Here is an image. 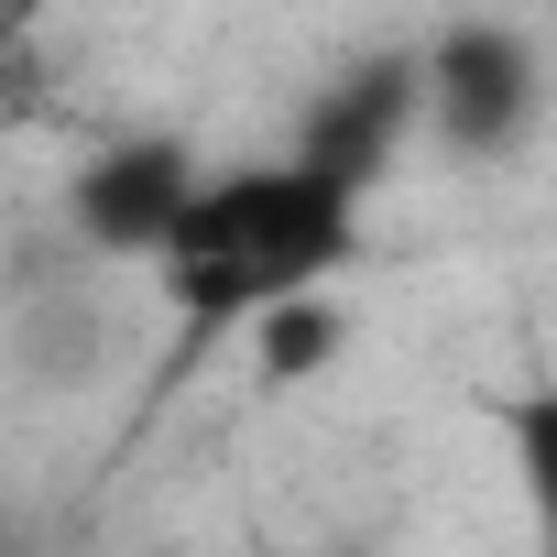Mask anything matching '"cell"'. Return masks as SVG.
Segmentation results:
<instances>
[{
	"label": "cell",
	"instance_id": "cell-2",
	"mask_svg": "<svg viewBox=\"0 0 557 557\" xmlns=\"http://www.w3.org/2000/svg\"><path fill=\"white\" fill-rule=\"evenodd\" d=\"M535 121H546V45L524 23L470 12L416 55V132H437L448 153L503 164V153L535 143Z\"/></svg>",
	"mask_w": 557,
	"mask_h": 557
},
{
	"label": "cell",
	"instance_id": "cell-6",
	"mask_svg": "<svg viewBox=\"0 0 557 557\" xmlns=\"http://www.w3.org/2000/svg\"><path fill=\"white\" fill-rule=\"evenodd\" d=\"M251 557H285V546H251Z\"/></svg>",
	"mask_w": 557,
	"mask_h": 557
},
{
	"label": "cell",
	"instance_id": "cell-1",
	"mask_svg": "<svg viewBox=\"0 0 557 557\" xmlns=\"http://www.w3.org/2000/svg\"><path fill=\"white\" fill-rule=\"evenodd\" d=\"M361 186L318 175L307 153H251V164H197L175 230L153 240V285L175 296L186 329L240 339L262 307H285L361 251Z\"/></svg>",
	"mask_w": 557,
	"mask_h": 557
},
{
	"label": "cell",
	"instance_id": "cell-4",
	"mask_svg": "<svg viewBox=\"0 0 557 557\" xmlns=\"http://www.w3.org/2000/svg\"><path fill=\"white\" fill-rule=\"evenodd\" d=\"M405 143H416V55H372V66H350V77H329L307 99V121H296L285 153H307L318 175H339V186L372 197Z\"/></svg>",
	"mask_w": 557,
	"mask_h": 557
},
{
	"label": "cell",
	"instance_id": "cell-5",
	"mask_svg": "<svg viewBox=\"0 0 557 557\" xmlns=\"http://www.w3.org/2000/svg\"><path fill=\"white\" fill-rule=\"evenodd\" d=\"M240 339H251V383H262V394H285V383H318V372L350 350V329H339L329 285H307V296H285V307H262Z\"/></svg>",
	"mask_w": 557,
	"mask_h": 557
},
{
	"label": "cell",
	"instance_id": "cell-3",
	"mask_svg": "<svg viewBox=\"0 0 557 557\" xmlns=\"http://www.w3.org/2000/svg\"><path fill=\"white\" fill-rule=\"evenodd\" d=\"M186 186H197V153H186L175 132L99 143V153L66 175V230H77L88 251H110V262H153V240L175 230Z\"/></svg>",
	"mask_w": 557,
	"mask_h": 557
}]
</instances>
